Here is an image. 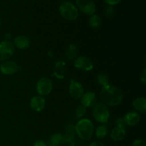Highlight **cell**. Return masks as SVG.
<instances>
[{
  "label": "cell",
  "mask_w": 146,
  "mask_h": 146,
  "mask_svg": "<svg viewBox=\"0 0 146 146\" xmlns=\"http://www.w3.org/2000/svg\"><path fill=\"white\" fill-rule=\"evenodd\" d=\"M74 66L82 71H90L94 68V63L86 56H79L75 60Z\"/></svg>",
  "instance_id": "cell-8"
},
{
  "label": "cell",
  "mask_w": 146,
  "mask_h": 146,
  "mask_svg": "<svg viewBox=\"0 0 146 146\" xmlns=\"http://www.w3.org/2000/svg\"><path fill=\"white\" fill-rule=\"evenodd\" d=\"M121 1H122V0H104V1H105L107 4H108V5L110 6L115 5V4L121 2Z\"/></svg>",
  "instance_id": "cell-27"
},
{
  "label": "cell",
  "mask_w": 146,
  "mask_h": 146,
  "mask_svg": "<svg viewBox=\"0 0 146 146\" xmlns=\"http://www.w3.org/2000/svg\"><path fill=\"white\" fill-rule=\"evenodd\" d=\"M76 3L78 9L86 14L92 16L96 12V8L94 0H76Z\"/></svg>",
  "instance_id": "cell-7"
},
{
  "label": "cell",
  "mask_w": 146,
  "mask_h": 146,
  "mask_svg": "<svg viewBox=\"0 0 146 146\" xmlns=\"http://www.w3.org/2000/svg\"><path fill=\"white\" fill-rule=\"evenodd\" d=\"M19 66L12 61H4L0 64V72L4 75L11 76L17 73L19 70Z\"/></svg>",
  "instance_id": "cell-10"
},
{
  "label": "cell",
  "mask_w": 146,
  "mask_h": 146,
  "mask_svg": "<svg viewBox=\"0 0 146 146\" xmlns=\"http://www.w3.org/2000/svg\"><path fill=\"white\" fill-rule=\"evenodd\" d=\"M30 39L27 36H18L14 39V46L19 49H26L30 46Z\"/></svg>",
  "instance_id": "cell-15"
},
{
  "label": "cell",
  "mask_w": 146,
  "mask_h": 146,
  "mask_svg": "<svg viewBox=\"0 0 146 146\" xmlns=\"http://www.w3.org/2000/svg\"><path fill=\"white\" fill-rule=\"evenodd\" d=\"M86 108L83 105L78 106L76 111V116L78 118H83L86 115Z\"/></svg>",
  "instance_id": "cell-24"
},
{
  "label": "cell",
  "mask_w": 146,
  "mask_h": 146,
  "mask_svg": "<svg viewBox=\"0 0 146 146\" xmlns=\"http://www.w3.org/2000/svg\"><path fill=\"white\" fill-rule=\"evenodd\" d=\"M100 98L103 104L111 106H115L121 104L123 95L121 89L109 84L106 86L102 87L100 92Z\"/></svg>",
  "instance_id": "cell-1"
},
{
  "label": "cell",
  "mask_w": 146,
  "mask_h": 146,
  "mask_svg": "<svg viewBox=\"0 0 146 146\" xmlns=\"http://www.w3.org/2000/svg\"><path fill=\"white\" fill-rule=\"evenodd\" d=\"M125 134H126V130L121 129L118 127H115L111 132V137L113 141H121L125 138Z\"/></svg>",
  "instance_id": "cell-18"
},
{
  "label": "cell",
  "mask_w": 146,
  "mask_h": 146,
  "mask_svg": "<svg viewBox=\"0 0 146 146\" xmlns=\"http://www.w3.org/2000/svg\"><path fill=\"white\" fill-rule=\"evenodd\" d=\"M32 146H47V145L44 141H41V140H38V141H36L33 143Z\"/></svg>",
  "instance_id": "cell-29"
},
{
  "label": "cell",
  "mask_w": 146,
  "mask_h": 146,
  "mask_svg": "<svg viewBox=\"0 0 146 146\" xmlns=\"http://www.w3.org/2000/svg\"><path fill=\"white\" fill-rule=\"evenodd\" d=\"M68 90H69L70 96L74 99H78L84 94V89L82 84L74 79L70 80V85Z\"/></svg>",
  "instance_id": "cell-9"
},
{
  "label": "cell",
  "mask_w": 146,
  "mask_h": 146,
  "mask_svg": "<svg viewBox=\"0 0 146 146\" xmlns=\"http://www.w3.org/2000/svg\"><path fill=\"white\" fill-rule=\"evenodd\" d=\"M88 146H105L104 145V143L100 141H94V142L91 143Z\"/></svg>",
  "instance_id": "cell-32"
},
{
  "label": "cell",
  "mask_w": 146,
  "mask_h": 146,
  "mask_svg": "<svg viewBox=\"0 0 146 146\" xmlns=\"http://www.w3.org/2000/svg\"><path fill=\"white\" fill-rule=\"evenodd\" d=\"M114 12V9L111 6H109V7H106L105 9V14H106L107 16H111L113 14Z\"/></svg>",
  "instance_id": "cell-28"
},
{
  "label": "cell",
  "mask_w": 146,
  "mask_h": 146,
  "mask_svg": "<svg viewBox=\"0 0 146 146\" xmlns=\"http://www.w3.org/2000/svg\"><path fill=\"white\" fill-rule=\"evenodd\" d=\"M93 115L98 122L106 123L110 116L109 111L106 104L103 103H96L93 108Z\"/></svg>",
  "instance_id": "cell-4"
},
{
  "label": "cell",
  "mask_w": 146,
  "mask_h": 146,
  "mask_svg": "<svg viewBox=\"0 0 146 146\" xmlns=\"http://www.w3.org/2000/svg\"><path fill=\"white\" fill-rule=\"evenodd\" d=\"M108 133V128L106 125H101L96 128V136L98 139H102L104 138L107 135Z\"/></svg>",
  "instance_id": "cell-21"
},
{
  "label": "cell",
  "mask_w": 146,
  "mask_h": 146,
  "mask_svg": "<svg viewBox=\"0 0 146 146\" xmlns=\"http://www.w3.org/2000/svg\"><path fill=\"white\" fill-rule=\"evenodd\" d=\"M75 131L78 136L83 141H88L93 136L94 125L91 120L82 118L79 120L75 125Z\"/></svg>",
  "instance_id": "cell-2"
},
{
  "label": "cell",
  "mask_w": 146,
  "mask_h": 146,
  "mask_svg": "<svg viewBox=\"0 0 146 146\" xmlns=\"http://www.w3.org/2000/svg\"><path fill=\"white\" fill-rule=\"evenodd\" d=\"M66 71V64L64 61H58L55 64L54 74L59 78H64Z\"/></svg>",
  "instance_id": "cell-19"
},
{
  "label": "cell",
  "mask_w": 146,
  "mask_h": 146,
  "mask_svg": "<svg viewBox=\"0 0 146 146\" xmlns=\"http://www.w3.org/2000/svg\"><path fill=\"white\" fill-rule=\"evenodd\" d=\"M52 81L47 77H43L40 78L36 84V92L41 96L49 94L52 91Z\"/></svg>",
  "instance_id": "cell-5"
},
{
  "label": "cell",
  "mask_w": 146,
  "mask_h": 146,
  "mask_svg": "<svg viewBox=\"0 0 146 146\" xmlns=\"http://www.w3.org/2000/svg\"><path fill=\"white\" fill-rule=\"evenodd\" d=\"M59 13L63 18L68 21H74L78 17V9L70 1H64L60 5Z\"/></svg>",
  "instance_id": "cell-3"
},
{
  "label": "cell",
  "mask_w": 146,
  "mask_h": 146,
  "mask_svg": "<svg viewBox=\"0 0 146 146\" xmlns=\"http://www.w3.org/2000/svg\"><path fill=\"white\" fill-rule=\"evenodd\" d=\"M115 123H116V127L118 128H121V129H123V130H126V124H125V121H124L123 118H117L116 121H115Z\"/></svg>",
  "instance_id": "cell-25"
},
{
  "label": "cell",
  "mask_w": 146,
  "mask_h": 146,
  "mask_svg": "<svg viewBox=\"0 0 146 146\" xmlns=\"http://www.w3.org/2000/svg\"><path fill=\"white\" fill-rule=\"evenodd\" d=\"M131 146H146V144L143 140L138 139L135 140V141L133 143L132 145Z\"/></svg>",
  "instance_id": "cell-26"
},
{
  "label": "cell",
  "mask_w": 146,
  "mask_h": 146,
  "mask_svg": "<svg viewBox=\"0 0 146 146\" xmlns=\"http://www.w3.org/2000/svg\"><path fill=\"white\" fill-rule=\"evenodd\" d=\"M78 54V48L75 44H71L67 46L66 50V55L70 60H73L77 57Z\"/></svg>",
  "instance_id": "cell-20"
},
{
  "label": "cell",
  "mask_w": 146,
  "mask_h": 146,
  "mask_svg": "<svg viewBox=\"0 0 146 146\" xmlns=\"http://www.w3.org/2000/svg\"><path fill=\"white\" fill-rule=\"evenodd\" d=\"M97 81L100 85L103 86H106L109 85L108 83V77L106 74L105 73H99L97 76Z\"/></svg>",
  "instance_id": "cell-23"
},
{
  "label": "cell",
  "mask_w": 146,
  "mask_h": 146,
  "mask_svg": "<svg viewBox=\"0 0 146 146\" xmlns=\"http://www.w3.org/2000/svg\"><path fill=\"white\" fill-rule=\"evenodd\" d=\"M1 19H0V27H1Z\"/></svg>",
  "instance_id": "cell-33"
},
{
  "label": "cell",
  "mask_w": 146,
  "mask_h": 146,
  "mask_svg": "<svg viewBox=\"0 0 146 146\" xmlns=\"http://www.w3.org/2000/svg\"><path fill=\"white\" fill-rule=\"evenodd\" d=\"M15 47L9 41L4 40L0 42V61H7L14 54Z\"/></svg>",
  "instance_id": "cell-6"
},
{
  "label": "cell",
  "mask_w": 146,
  "mask_h": 146,
  "mask_svg": "<svg viewBox=\"0 0 146 146\" xmlns=\"http://www.w3.org/2000/svg\"><path fill=\"white\" fill-rule=\"evenodd\" d=\"M141 81L143 84H145L146 83V69L143 70L142 74L141 76Z\"/></svg>",
  "instance_id": "cell-31"
},
{
  "label": "cell",
  "mask_w": 146,
  "mask_h": 146,
  "mask_svg": "<svg viewBox=\"0 0 146 146\" xmlns=\"http://www.w3.org/2000/svg\"><path fill=\"white\" fill-rule=\"evenodd\" d=\"M123 119L126 125L134 126V125H137L140 122V121H141V115L137 112L131 111V112H129L125 114Z\"/></svg>",
  "instance_id": "cell-14"
},
{
  "label": "cell",
  "mask_w": 146,
  "mask_h": 146,
  "mask_svg": "<svg viewBox=\"0 0 146 146\" xmlns=\"http://www.w3.org/2000/svg\"><path fill=\"white\" fill-rule=\"evenodd\" d=\"M46 101L41 96H35L30 101V106L33 111L40 112L45 108Z\"/></svg>",
  "instance_id": "cell-11"
},
{
  "label": "cell",
  "mask_w": 146,
  "mask_h": 146,
  "mask_svg": "<svg viewBox=\"0 0 146 146\" xmlns=\"http://www.w3.org/2000/svg\"><path fill=\"white\" fill-rule=\"evenodd\" d=\"M75 125L73 123H69L66 125L65 132H64V135H62L64 142L67 143H71L72 142H74V139H75Z\"/></svg>",
  "instance_id": "cell-13"
},
{
  "label": "cell",
  "mask_w": 146,
  "mask_h": 146,
  "mask_svg": "<svg viewBox=\"0 0 146 146\" xmlns=\"http://www.w3.org/2000/svg\"><path fill=\"white\" fill-rule=\"evenodd\" d=\"M101 23H102L101 18L96 14H94V15L91 16L89 19L90 26L94 29L98 28L101 25Z\"/></svg>",
  "instance_id": "cell-22"
},
{
  "label": "cell",
  "mask_w": 146,
  "mask_h": 146,
  "mask_svg": "<svg viewBox=\"0 0 146 146\" xmlns=\"http://www.w3.org/2000/svg\"><path fill=\"white\" fill-rule=\"evenodd\" d=\"M81 104L86 108L94 106L96 103V96L92 91H87L81 97Z\"/></svg>",
  "instance_id": "cell-12"
},
{
  "label": "cell",
  "mask_w": 146,
  "mask_h": 146,
  "mask_svg": "<svg viewBox=\"0 0 146 146\" xmlns=\"http://www.w3.org/2000/svg\"><path fill=\"white\" fill-rule=\"evenodd\" d=\"M133 106L136 111L141 113H145L146 99L144 97H138L133 101Z\"/></svg>",
  "instance_id": "cell-17"
},
{
  "label": "cell",
  "mask_w": 146,
  "mask_h": 146,
  "mask_svg": "<svg viewBox=\"0 0 146 146\" xmlns=\"http://www.w3.org/2000/svg\"><path fill=\"white\" fill-rule=\"evenodd\" d=\"M64 141L62 135L58 133L52 134L49 137L47 142V146H64Z\"/></svg>",
  "instance_id": "cell-16"
},
{
  "label": "cell",
  "mask_w": 146,
  "mask_h": 146,
  "mask_svg": "<svg viewBox=\"0 0 146 146\" xmlns=\"http://www.w3.org/2000/svg\"><path fill=\"white\" fill-rule=\"evenodd\" d=\"M70 146H86L85 143L82 142V141H74L71 143V145Z\"/></svg>",
  "instance_id": "cell-30"
}]
</instances>
